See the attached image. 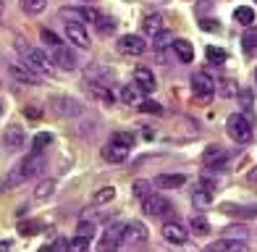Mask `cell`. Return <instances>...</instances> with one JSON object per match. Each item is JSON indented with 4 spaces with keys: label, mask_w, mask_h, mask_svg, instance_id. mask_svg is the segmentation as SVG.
<instances>
[{
    "label": "cell",
    "mask_w": 257,
    "mask_h": 252,
    "mask_svg": "<svg viewBox=\"0 0 257 252\" xmlns=\"http://www.w3.org/2000/svg\"><path fill=\"white\" fill-rule=\"evenodd\" d=\"M19 6L24 14H32V16H37L45 11V6H48V0H19Z\"/></svg>",
    "instance_id": "484cf974"
},
{
    "label": "cell",
    "mask_w": 257,
    "mask_h": 252,
    "mask_svg": "<svg viewBox=\"0 0 257 252\" xmlns=\"http://www.w3.org/2000/svg\"><path fill=\"white\" fill-rule=\"evenodd\" d=\"M139 110H142V113H153V116H163V108L158 105L155 100H142V102H139Z\"/></svg>",
    "instance_id": "d590c367"
},
{
    "label": "cell",
    "mask_w": 257,
    "mask_h": 252,
    "mask_svg": "<svg viewBox=\"0 0 257 252\" xmlns=\"http://www.w3.org/2000/svg\"><path fill=\"white\" fill-rule=\"evenodd\" d=\"M218 84H220L218 92L223 95V97H233V95H236V82H233V79H220Z\"/></svg>",
    "instance_id": "836d02e7"
},
{
    "label": "cell",
    "mask_w": 257,
    "mask_h": 252,
    "mask_svg": "<svg viewBox=\"0 0 257 252\" xmlns=\"http://www.w3.org/2000/svg\"><path fill=\"white\" fill-rule=\"evenodd\" d=\"M254 84H257V68H254Z\"/></svg>",
    "instance_id": "f5cc1de1"
},
{
    "label": "cell",
    "mask_w": 257,
    "mask_h": 252,
    "mask_svg": "<svg viewBox=\"0 0 257 252\" xmlns=\"http://www.w3.org/2000/svg\"><path fill=\"white\" fill-rule=\"evenodd\" d=\"M48 249H68V242H66V239H55Z\"/></svg>",
    "instance_id": "bcb514c9"
},
{
    "label": "cell",
    "mask_w": 257,
    "mask_h": 252,
    "mask_svg": "<svg viewBox=\"0 0 257 252\" xmlns=\"http://www.w3.org/2000/svg\"><path fill=\"white\" fill-rule=\"evenodd\" d=\"M53 189H55V181L53 179H45V181H40V184H37V189H34V197L45 200V197H50V194H53Z\"/></svg>",
    "instance_id": "4dcf8cb0"
},
{
    "label": "cell",
    "mask_w": 257,
    "mask_h": 252,
    "mask_svg": "<svg viewBox=\"0 0 257 252\" xmlns=\"http://www.w3.org/2000/svg\"><path fill=\"white\" fill-rule=\"evenodd\" d=\"M145 239H147V228L139 221H128L123 226V242L126 244H142Z\"/></svg>",
    "instance_id": "5bb4252c"
},
{
    "label": "cell",
    "mask_w": 257,
    "mask_h": 252,
    "mask_svg": "<svg viewBox=\"0 0 257 252\" xmlns=\"http://www.w3.org/2000/svg\"><path fill=\"white\" fill-rule=\"evenodd\" d=\"M89 239H92V236L76 234V239H71V242H68V249H89Z\"/></svg>",
    "instance_id": "f35d334b"
},
{
    "label": "cell",
    "mask_w": 257,
    "mask_h": 252,
    "mask_svg": "<svg viewBox=\"0 0 257 252\" xmlns=\"http://www.w3.org/2000/svg\"><path fill=\"white\" fill-rule=\"evenodd\" d=\"M0 16H3V0H0Z\"/></svg>",
    "instance_id": "816d5d0a"
},
{
    "label": "cell",
    "mask_w": 257,
    "mask_h": 252,
    "mask_svg": "<svg viewBox=\"0 0 257 252\" xmlns=\"http://www.w3.org/2000/svg\"><path fill=\"white\" fill-rule=\"evenodd\" d=\"M40 34H42V42H48V45H50V48H58V45H63V40H61V37H58V34H55V32H50V29H42Z\"/></svg>",
    "instance_id": "74e56055"
},
{
    "label": "cell",
    "mask_w": 257,
    "mask_h": 252,
    "mask_svg": "<svg viewBox=\"0 0 257 252\" xmlns=\"http://www.w3.org/2000/svg\"><path fill=\"white\" fill-rule=\"evenodd\" d=\"M27 116H29V118H40L42 110H37V105H29V108H27Z\"/></svg>",
    "instance_id": "7dc6e473"
},
{
    "label": "cell",
    "mask_w": 257,
    "mask_h": 252,
    "mask_svg": "<svg viewBox=\"0 0 257 252\" xmlns=\"http://www.w3.org/2000/svg\"><path fill=\"white\" fill-rule=\"evenodd\" d=\"M66 37L71 40L76 48H89V34H87V29H84V24H66Z\"/></svg>",
    "instance_id": "2e32d148"
},
{
    "label": "cell",
    "mask_w": 257,
    "mask_h": 252,
    "mask_svg": "<svg viewBox=\"0 0 257 252\" xmlns=\"http://www.w3.org/2000/svg\"><path fill=\"white\" fill-rule=\"evenodd\" d=\"M189 84H192V92H194L197 97H200V100L213 97V92H215V82H213V76L205 74V71H197V74H192Z\"/></svg>",
    "instance_id": "277c9868"
},
{
    "label": "cell",
    "mask_w": 257,
    "mask_h": 252,
    "mask_svg": "<svg viewBox=\"0 0 257 252\" xmlns=\"http://www.w3.org/2000/svg\"><path fill=\"white\" fill-rule=\"evenodd\" d=\"M55 63L66 68V71H71V68H76V58H74V53L71 50H66L63 45H58L55 48Z\"/></svg>",
    "instance_id": "ffe728a7"
},
{
    "label": "cell",
    "mask_w": 257,
    "mask_h": 252,
    "mask_svg": "<svg viewBox=\"0 0 257 252\" xmlns=\"http://www.w3.org/2000/svg\"><path fill=\"white\" fill-rule=\"evenodd\" d=\"M192 234H210V226H207V221L202 218V215H194L192 218Z\"/></svg>",
    "instance_id": "e575fe53"
},
{
    "label": "cell",
    "mask_w": 257,
    "mask_h": 252,
    "mask_svg": "<svg viewBox=\"0 0 257 252\" xmlns=\"http://www.w3.org/2000/svg\"><path fill=\"white\" fill-rule=\"evenodd\" d=\"M58 14H61V19H66L68 24H84V21H87L81 8H61Z\"/></svg>",
    "instance_id": "d4e9b609"
},
{
    "label": "cell",
    "mask_w": 257,
    "mask_h": 252,
    "mask_svg": "<svg viewBox=\"0 0 257 252\" xmlns=\"http://www.w3.org/2000/svg\"><path fill=\"white\" fill-rule=\"evenodd\" d=\"M173 53H176V58L181 63H192L194 61V48H192V42H186V40H173Z\"/></svg>",
    "instance_id": "ac0fdd59"
},
{
    "label": "cell",
    "mask_w": 257,
    "mask_h": 252,
    "mask_svg": "<svg viewBox=\"0 0 257 252\" xmlns=\"http://www.w3.org/2000/svg\"><path fill=\"white\" fill-rule=\"evenodd\" d=\"M249 181H254V184H257V166L249 171Z\"/></svg>",
    "instance_id": "681fc988"
},
{
    "label": "cell",
    "mask_w": 257,
    "mask_h": 252,
    "mask_svg": "<svg viewBox=\"0 0 257 252\" xmlns=\"http://www.w3.org/2000/svg\"><path fill=\"white\" fill-rule=\"evenodd\" d=\"M50 142H53V137H50L48 132L37 134V137H34V153H42V150H45V147H48Z\"/></svg>",
    "instance_id": "8d00e7d4"
},
{
    "label": "cell",
    "mask_w": 257,
    "mask_h": 252,
    "mask_svg": "<svg viewBox=\"0 0 257 252\" xmlns=\"http://www.w3.org/2000/svg\"><path fill=\"white\" fill-rule=\"evenodd\" d=\"M202 163L207 168H213V171H220V168H226V163H228V153L223 150V147L213 145V147H207V150L202 153Z\"/></svg>",
    "instance_id": "52a82bcc"
},
{
    "label": "cell",
    "mask_w": 257,
    "mask_h": 252,
    "mask_svg": "<svg viewBox=\"0 0 257 252\" xmlns=\"http://www.w3.org/2000/svg\"><path fill=\"white\" fill-rule=\"evenodd\" d=\"M118 50L123 55H142V53H147V42L139 34H123L118 40Z\"/></svg>",
    "instance_id": "8992f818"
},
{
    "label": "cell",
    "mask_w": 257,
    "mask_h": 252,
    "mask_svg": "<svg viewBox=\"0 0 257 252\" xmlns=\"http://www.w3.org/2000/svg\"><path fill=\"white\" fill-rule=\"evenodd\" d=\"M6 249H14V242L11 239H0V252H6Z\"/></svg>",
    "instance_id": "c3c4849f"
},
{
    "label": "cell",
    "mask_w": 257,
    "mask_h": 252,
    "mask_svg": "<svg viewBox=\"0 0 257 252\" xmlns=\"http://www.w3.org/2000/svg\"><path fill=\"white\" fill-rule=\"evenodd\" d=\"M241 45H244V53H247V55H254L257 53V27H249L247 32H244Z\"/></svg>",
    "instance_id": "cb8c5ba5"
},
{
    "label": "cell",
    "mask_w": 257,
    "mask_h": 252,
    "mask_svg": "<svg viewBox=\"0 0 257 252\" xmlns=\"http://www.w3.org/2000/svg\"><path fill=\"white\" fill-rule=\"evenodd\" d=\"M220 213L233 215V218H254L257 215V205H233V202H223Z\"/></svg>",
    "instance_id": "9a60e30c"
},
{
    "label": "cell",
    "mask_w": 257,
    "mask_h": 252,
    "mask_svg": "<svg viewBox=\"0 0 257 252\" xmlns=\"http://www.w3.org/2000/svg\"><path fill=\"white\" fill-rule=\"evenodd\" d=\"M184 181H186L184 174H160V176L155 179V184H158L160 189H179Z\"/></svg>",
    "instance_id": "d6986e66"
},
{
    "label": "cell",
    "mask_w": 257,
    "mask_h": 252,
    "mask_svg": "<svg viewBox=\"0 0 257 252\" xmlns=\"http://www.w3.org/2000/svg\"><path fill=\"white\" fill-rule=\"evenodd\" d=\"M207 249H215V252H220V249H228V252H247V249H249V244L244 242V239L226 236V239H218V242H213Z\"/></svg>",
    "instance_id": "e0dca14e"
},
{
    "label": "cell",
    "mask_w": 257,
    "mask_h": 252,
    "mask_svg": "<svg viewBox=\"0 0 257 252\" xmlns=\"http://www.w3.org/2000/svg\"><path fill=\"white\" fill-rule=\"evenodd\" d=\"M226 132H228V137L233 142L247 145V142H252V134H254L252 118L244 116V113H233V116H228V121H226Z\"/></svg>",
    "instance_id": "6da1fadb"
},
{
    "label": "cell",
    "mask_w": 257,
    "mask_h": 252,
    "mask_svg": "<svg viewBox=\"0 0 257 252\" xmlns=\"http://www.w3.org/2000/svg\"><path fill=\"white\" fill-rule=\"evenodd\" d=\"M40 228H42V223H40V221H21V223H19V234H24V236H34V234H40Z\"/></svg>",
    "instance_id": "1f68e13d"
},
{
    "label": "cell",
    "mask_w": 257,
    "mask_h": 252,
    "mask_svg": "<svg viewBox=\"0 0 257 252\" xmlns=\"http://www.w3.org/2000/svg\"><path fill=\"white\" fill-rule=\"evenodd\" d=\"M118 97L126 102V105H134V102H139V87L134 84V87H121V92H118Z\"/></svg>",
    "instance_id": "f1b7e54d"
},
{
    "label": "cell",
    "mask_w": 257,
    "mask_h": 252,
    "mask_svg": "<svg viewBox=\"0 0 257 252\" xmlns=\"http://www.w3.org/2000/svg\"><path fill=\"white\" fill-rule=\"evenodd\" d=\"M81 11H84V19H87V21H97V16H100L97 11L89 8V6H81Z\"/></svg>",
    "instance_id": "ee69618b"
},
{
    "label": "cell",
    "mask_w": 257,
    "mask_h": 252,
    "mask_svg": "<svg viewBox=\"0 0 257 252\" xmlns=\"http://www.w3.org/2000/svg\"><path fill=\"white\" fill-rule=\"evenodd\" d=\"M113 140H118V142H123L128 147H134V134H128V132H115Z\"/></svg>",
    "instance_id": "b9f144b4"
},
{
    "label": "cell",
    "mask_w": 257,
    "mask_h": 252,
    "mask_svg": "<svg viewBox=\"0 0 257 252\" xmlns=\"http://www.w3.org/2000/svg\"><path fill=\"white\" fill-rule=\"evenodd\" d=\"M142 29H145L147 34H153V37H155L158 32H163V14H150V16H145Z\"/></svg>",
    "instance_id": "7402d4cb"
},
{
    "label": "cell",
    "mask_w": 257,
    "mask_h": 252,
    "mask_svg": "<svg viewBox=\"0 0 257 252\" xmlns=\"http://www.w3.org/2000/svg\"><path fill=\"white\" fill-rule=\"evenodd\" d=\"M24 140H27V132H24V126H19V123H11L8 129L3 132V145L8 147V150L24 147Z\"/></svg>",
    "instance_id": "8fae6325"
},
{
    "label": "cell",
    "mask_w": 257,
    "mask_h": 252,
    "mask_svg": "<svg viewBox=\"0 0 257 252\" xmlns=\"http://www.w3.org/2000/svg\"><path fill=\"white\" fill-rule=\"evenodd\" d=\"M213 194H215V181H210V179H200L197 181V187L192 189V205L194 208H210L213 205Z\"/></svg>",
    "instance_id": "7a4b0ae2"
},
{
    "label": "cell",
    "mask_w": 257,
    "mask_h": 252,
    "mask_svg": "<svg viewBox=\"0 0 257 252\" xmlns=\"http://www.w3.org/2000/svg\"><path fill=\"white\" fill-rule=\"evenodd\" d=\"M233 21H236V24H244V27H252L254 24V8L239 6L236 11H233Z\"/></svg>",
    "instance_id": "44dd1931"
},
{
    "label": "cell",
    "mask_w": 257,
    "mask_h": 252,
    "mask_svg": "<svg viewBox=\"0 0 257 252\" xmlns=\"http://www.w3.org/2000/svg\"><path fill=\"white\" fill-rule=\"evenodd\" d=\"M142 208L147 215H155V218H160V215H171L173 213V205L168 197H163V194H147V197L142 200Z\"/></svg>",
    "instance_id": "3957f363"
},
{
    "label": "cell",
    "mask_w": 257,
    "mask_h": 252,
    "mask_svg": "<svg viewBox=\"0 0 257 252\" xmlns=\"http://www.w3.org/2000/svg\"><path fill=\"white\" fill-rule=\"evenodd\" d=\"M50 105L55 108L58 116H79L81 113V102L74 97H53Z\"/></svg>",
    "instance_id": "4fadbf2b"
},
{
    "label": "cell",
    "mask_w": 257,
    "mask_h": 252,
    "mask_svg": "<svg viewBox=\"0 0 257 252\" xmlns=\"http://www.w3.org/2000/svg\"><path fill=\"white\" fill-rule=\"evenodd\" d=\"M89 89H92V95L100 97L102 102H108V105L113 102V92H110L108 87H102V84H97V82H89Z\"/></svg>",
    "instance_id": "f546056e"
},
{
    "label": "cell",
    "mask_w": 257,
    "mask_h": 252,
    "mask_svg": "<svg viewBox=\"0 0 257 252\" xmlns=\"http://www.w3.org/2000/svg\"><path fill=\"white\" fill-rule=\"evenodd\" d=\"M163 239L166 242H171V244H184L186 239H189V231L181 226V223H176V221H168V223H163Z\"/></svg>",
    "instance_id": "9c48e42d"
},
{
    "label": "cell",
    "mask_w": 257,
    "mask_h": 252,
    "mask_svg": "<svg viewBox=\"0 0 257 252\" xmlns=\"http://www.w3.org/2000/svg\"><path fill=\"white\" fill-rule=\"evenodd\" d=\"M202 29L205 32H218V21L215 19H202Z\"/></svg>",
    "instance_id": "f6af8a7d"
},
{
    "label": "cell",
    "mask_w": 257,
    "mask_h": 252,
    "mask_svg": "<svg viewBox=\"0 0 257 252\" xmlns=\"http://www.w3.org/2000/svg\"><path fill=\"white\" fill-rule=\"evenodd\" d=\"M134 84L142 89V92H155V89H158L155 74L150 71L147 66H137V68H134Z\"/></svg>",
    "instance_id": "7c38bea8"
},
{
    "label": "cell",
    "mask_w": 257,
    "mask_h": 252,
    "mask_svg": "<svg viewBox=\"0 0 257 252\" xmlns=\"http://www.w3.org/2000/svg\"><path fill=\"white\" fill-rule=\"evenodd\" d=\"M3 110H6V105H3V100H0V116H3Z\"/></svg>",
    "instance_id": "f907efd6"
},
{
    "label": "cell",
    "mask_w": 257,
    "mask_h": 252,
    "mask_svg": "<svg viewBox=\"0 0 257 252\" xmlns=\"http://www.w3.org/2000/svg\"><path fill=\"white\" fill-rule=\"evenodd\" d=\"M168 42H171V34H168L166 29L155 34V50H163V48H168Z\"/></svg>",
    "instance_id": "ab89813d"
},
{
    "label": "cell",
    "mask_w": 257,
    "mask_h": 252,
    "mask_svg": "<svg viewBox=\"0 0 257 252\" xmlns=\"http://www.w3.org/2000/svg\"><path fill=\"white\" fill-rule=\"evenodd\" d=\"M95 27H97V32H102V34H110V32L115 29V21H113L110 16H97Z\"/></svg>",
    "instance_id": "d6a6232c"
},
{
    "label": "cell",
    "mask_w": 257,
    "mask_h": 252,
    "mask_svg": "<svg viewBox=\"0 0 257 252\" xmlns=\"http://www.w3.org/2000/svg\"><path fill=\"white\" fill-rule=\"evenodd\" d=\"M150 189H153V184H150L147 179H137L134 184H132V194H134L137 200H145L147 194H150Z\"/></svg>",
    "instance_id": "83f0119b"
},
{
    "label": "cell",
    "mask_w": 257,
    "mask_h": 252,
    "mask_svg": "<svg viewBox=\"0 0 257 252\" xmlns=\"http://www.w3.org/2000/svg\"><path fill=\"white\" fill-rule=\"evenodd\" d=\"M223 234H228V236H236V239H241L244 234H249V231H247V228H244V226H228V228H226Z\"/></svg>",
    "instance_id": "7bdbcfd3"
},
{
    "label": "cell",
    "mask_w": 257,
    "mask_h": 252,
    "mask_svg": "<svg viewBox=\"0 0 257 252\" xmlns=\"http://www.w3.org/2000/svg\"><path fill=\"white\" fill-rule=\"evenodd\" d=\"M24 55H27V63L34 68V71H40V74H53L50 58L45 55V50H40V48H29Z\"/></svg>",
    "instance_id": "ba28073f"
},
{
    "label": "cell",
    "mask_w": 257,
    "mask_h": 252,
    "mask_svg": "<svg viewBox=\"0 0 257 252\" xmlns=\"http://www.w3.org/2000/svg\"><path fill=\"white\" fill-rule=\"evenodd\" d=\"M76 234H81V236H92V234H95V223H92V221H81L79 228H76Z\"/></svg>",
    "instance_id": "60d3db41"
},
{
    "label": "cell",
    "mask_w": 257,
    "mask_h": 252,
    "mask_svg": "<svg viewBox=\"0 0 257 252\" xmlns=\"http://www.w3.org/2000/svg\"><path fill=\"white\" fill-rule=\"evenodd\" d=\"M205 55H207V61L213 63V66H223L228 61V53L223 48H218V45H210V48L205 50Z\"/></svg>",
    "instance_id": "603a6c76"
},
{
    "label": "cell",
    "mask_w": 257,
    "mask_h": 252,
    "mask_svg": "<svg viewBox=\"0 0 257 252\" xmlns=\"http://www.w3.org/2000/svg\"><path fill=\"white\" fill-rule=\"evenodd\" d=\"M11 74H14V79H19V82H24V84H40L42 82L40 71H34L29 63H11Z\"/></svg>",
    "instance_id": "30bf717a"
},
{
    "label": "cell",
    "mask_w": 257,
    "mask_h": 252,
    "mask_svg": "<svg viewBox=\"0 0 257 252\" xmlns=\"http://www.w3.org/2000/svg\"><path fill=\"white\" fill-rule=\"evenodd\" d=\"M115 197V187H100L95 194H92V202L95 205H105V202H110Z\"/></svg>",
    "instance_id": "4316f807"
},
{
    "label": "cell",
    "mask_w": 257,
    "mask_h": 252,
    "mask_svg": "<svg viewBox=\"0 0 257 252\" xmlns=\"http://www.w3.org/2000/svg\"><path fill=\"white\" fill-rule=\"evenodd\" d=\"M128 150L132 147L128 145H123V142H118V140H110L108 145L102 147V160H108V163H123V160L128 158Z\"/></svg>",
    "instance_id": "5b68a950"
}]
</instances>
